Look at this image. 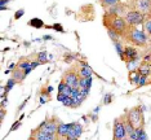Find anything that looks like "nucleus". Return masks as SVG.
I'll return each mask as SVG.
<instances>
[{
    "label": "nucleus",
    "instance_id": "obj_1",
    "mask_svg": "<svg viewBox=\"0 0 151 140\" xmlns=\"http://www.w3.org/2000/svg\"><path fill=\"white\" fill-rule=\"evenodd\" d=\"M125 117L134 128L143 127V112H142V108L141 107L132 108L128 113L125 114Z\"/></svg>",
    "mask_w": 151,
    "mask_h": 140
},
{
    "label": "nucleus",
    "instance_id": "obj_2",
    "mask_svg": "<svg viewBox=\"0 0 151 140\" xmlns=\"http://www.w3.org/2000/svg\"><path fill=\"white\" fill-rule=\"evenodd\" d=\"M128 39L136 46H145L147 42L146 33L138 29H130L128 31Z\"/></svg>",
    "mask_w": 151,
    "mask_h": 140
},
{
    "label": "nucleus",
    "instance_id": "obj_3",
    "mask_svg": "<svg viewBox=\"0 0 151 140\" xmlns=\"http://www.w3.org/2000/svg\"><path fill=\"white\" fill-rule=\"evenodd\" d=\"M127 136L125 118H116L114 122V140H123Z\"/></svg>",
    "mask_w": 151,
    "mask_h": 140
},
{
    "label": "nucleus",
    "instance_id": "obj_4",
    "mask_svg": "<svg viewBox=\"0 0 151 140\" xmlns=\"http://www.w3.org/2000/svg\"><path fill=\"white\" fill-rule=\"evenodd\" d=\"M114 31H116L118 34H127L128 33V22L125 21V18L123 17H114V20L111 21V27Z\"/></svg>",
    "mask_w": 151,
    "mask_h": 140
},
{
    "label": "nucleus",
    "instance_id": "obj_5",
    "mask_svg": "<svg viewBox=\"0 0 151 140\" xmlns=\"http://www.w3.org/2000/svg\"><path fill=\"white\" fill-rule=\"evenodd\" d=\"M145 20V15L141 13L139 11H129L125 15V21L128 22V25L130 26H137L141 25Z\"/></svg>",
    "mask_w": 151,
    "mask_h": 140
},
{
    "label": "nucleus",
    "instance_id": "obj_6",
    "mask_svg": "<svg viewBox=\"0 0 151 140\" xmlns=\"http://www.w3.org/2000/svg\"><path fill=\"white\" fill-rule=\"evenodd\" d=\"M62 81L67 84V86H70L73 88H79V81H80V77H79L75 71L68 70V71L65 73Z\"/></svg>",
    "mask_w": 151,
    "mask_h": 140
},
{
    "label": "nucleus",
    "instance_id": "obj_7",
    "mask_svg": "<svg viewBox=\"0 0 151 140\" xmlns=\"http://www.w3.org/2000/svg\"><path fill=\"white\" fill-rule=\"evenodd\" d=\"M57 134H49V132H45L43 130H34L32 132V138L35 140H57Z\"/></svg>",
    "mask_w": 151,
    "mask_h": 140
},
{
    "label": "nucleus",
    "instance_id": "obj_8",
    "mask_svg": "<svg viewBox=\"0 0 151 140\" xmlns=\"http://www.w3.org/2000/svg\"><path fill=\"white\" fill-rule=\"evenodd\" d=\"M58 125L60 123H57V122H54L53 119H50V121H44L37 128L43 130V131H45V132H49V134H57Z\"/></svg>",
    "mask_w": 151,
    "mask_h": 140
},
{
    "label": "nucleus",
    "instance_id": "obj_9",
    "mask_svg": "<svg viewBox=\"0 0 151 140\" xmlns=\"http://www.w3.org/2000/svg\"><path fill=\"white\" fill-rule=\"evenodd\" d=\"M83 134V126L80 123H76V122H73L71 125V128L67 134V138L71 139V140H75V139H79Z\"/></svg>",
    "mask_w": 151,
    "mask_h": 140
},
{
    "label": "nucleus",
    "instance_id": "obj_10",
    "mask_svg": "<svg viewBox=\"0 0 151 140\" xmlns=\"http://www.w3.org/2000/svg\"><path fill=\"white\" fill-rule=\"evenodd\" d=\"M92 82H93V78L92 77L80 78V81H79V88H80V91L87 95V96L89 95V90H91V87H92Z\"/></svg>",
    "mask_w": 151,
    "mask_h": 140
},
{
    "label": "nucleus",
    "instance_id": "obj_11",
    "mask_svg": "<svg viewBox=\"0 0 151 140\" xmlns=\"http://www.w3.org/2000/svg\"><path fill=\"white\" fill-rule=\"evenodd\" d=\"M137 8L141 13L146 15L151 11V1L150 0H137Z\"/></svg>",
    "mask_w": 151,
    "mask_h": 140
},
{
    "label": "nucleus",
    "instance_id": "obj_12",
    "mask_svg": "<svg viewBox=\"0 0 151 140\" xmlns=\"http://www.w3.org/2000/svg\"><path fill=\"white\" fill-rule=\"evenodd\" d=\"M73 123H60L58 125V130H57V135L58 138H67V134L71 128Z\"/></svg>",
    "mask_w": 151,
    "mask_h": 140
},
{
    "label": "nucleus",
    "instance_id": "obj_13",
    "mask_svg": "<svg viewBox=\"0 0 151 140\" xmlns=\"http://www.w3.org/2000/svg\"><path fill=\"white\" fill-rule=\"evenodd\" d=\"M123 60H125L127 62H129V61H133V60H137V52L134 48H132V47H127L124 49V57H123Z\"/></svg>",
    "mask_w": 151,
    "mask_h": 140
},
{
    "label": "nucleus",
    "instance_id": "obj_14",
    "mask_svg": "<svg viewBox=\"0 0 151 140\" xmlns=\"http://www.w3.org/2000/svg\"><path fill=\"white\" fill-rule=\"evenodd\" d=\"M80 65H81V67H80V70H79V75H80V78H89V77H92V74H93L92 67L88 66V65L84 64V62H81Z\"/></svg>",
    "mask_w": 151,
    "mask_h": 140
},
{
    "label": "nucleus",
    "instance_id": "obj_15",
    "mask_svg": "<svg viewBox=\"0 0 151 140\" xmlns=\"http://www.w3.org/2000/svg\"><path fill=\"white\" fill-rule=\"evenodd\" d=\"M26 78V74H25V70H22V69H18L17 67L16 70H13V79H16V81H23Z\"/></svg>",
    "mask_w": 151,
    "mask_h": 140
},
{
    "label": "nucleus",
    "instance_id": "obj_16",
    "mask_svg": "<svg viewBox=\"0 0 151 140\" xmlns=\"http://www.w3.org/2000/svg\"><path fill=\"white\" fill-rule=\"evenodd\" d=\"M16 79H13V78H11V79H9L8 82H6V86L4 87V94H3V96H5V94H6V92H9V91H11L12 90V88H13V86H14V84H16Z\"/></svg>",
    "mask_w": 151,
    "mask_h": 140
},
{
    "label": "nucleus",
    "instance_id": "obj_17",
    "mask_svg": "<svg viewBox=\"0 0 151 140\" xmlns=\"http://www.w3.org/2000/svg\"><path fill=\"white\" fill-rule=\"evenodd\" d=\"M37 61H39L40 64L48 62V61H49V57H48L47 52H40V53H37Z\"/></svg>",
    "mask_w": 151,
    "mask_h": 140
},
{
    "label": "nucleus",
    "instance_id": "obj_18",
    "mask_svg": "<svg viewBox=\"0 0 151 140\" xmlns=\"http://www.w3.org/2000/svg\"><path fill=\"white\" fill-rule=\"evenodd\" d=\"M114 46H115V48H116V52H118L119 56L123 59V57H124V52H123V46H122V43H120L119 40H118V42H114Z\"/></svg>",
    "mask_w": 151,
    "mask_h": 140
},
{
    "label": "nucleus",
    "instance_id": "obj_19",
    "mask_svg": "<svg viewBox=\"0 0 151 140\" xmlns=\"http://www.w3.org/2000/svg\"><path fill=\"white\" fill-rule=\"evenodd\" d=\"M125 130H127V135H128V136H129V135L132 134V132L136 130L132 125H130V122L128 121V119H127V117H125Z\"/></svg>",
    "mask_w": 151,
    "mask_h": 140
},
{
    "label": "nucleus",
    "instance_id": "obj_20",
    "mask_svg": "<svg viewBox=\"0 0 151 140\" xmlns=\"http://www.w3.org/2000/svg\"><path fill=\"white\" fill-rule=\"evenodd\" d=\"M107 33H109V36L112 39V42H118V40H119V34L116 31H114L112 29H109Z\"/></svg>",
    "mask_w": 151,
    "mask_h": 140
},
{
    "label": "nucleus",
    "instance_id": "obj_21",
    "mask_svg": "<svg viewBox=\"0 0 151 140\" xmlns=\"http://www.w3.org/2000/svg\"><path fill=\"white\" fill-rule=\"evenodd\" d=\"M138 140H147V134L145 132L143 127L138 128Z\"/></svg>",
    "mask_w": 151,
    "mask_h": 140
},
{
    "label": "nucleus",
    "instance_id": "obj_22",
    "mask_svg": "<svg viewBox=\"0 0 151 140\" xmlns=\"http://www.w3.org/2000/svg\"><path fill=\"white\" fill-rule=\"evenodd\" d=\"M119 3V0H102V4L106 7H114Z\"/></svg>",
    "mask_w": 151,
    "mask_h": 140
},
{
    "label": "nucleus",
    "instance_id": "obj_23",
    "mask_svg": "<svg viewBox=\"0 0 151 140\" xmlns=\"http://www.w3.org/2000/svg\"><path fill=\"white\" fill-rule=\"evenodd\" d=\"M30 65H31V61H23V62H19L18 64V69L26 70L27 67H30Z\"/></svg>",
    "mask_w": 151,
    "mask_h": 140
},
{
    "label": "nucleus",
    "instance_id": "obj_24",
    "mask_svg": "<svg viewBox=\"0 0 151 140\" xmlns=\"http://www.w3.org/2000/svg\"><path fill=\"white\" fill-rule=\"evenodd\" d=\"M139 73H132L130 74V82H134V83H138V79H139Z\"/></svg>",
    "mask_w": 151,
    "mask_h": 140
},
{
    "label": "nucleus",
    "instance_id": "obj_25",
    "mask_svg": "<svg viewBox=\"0 0 151 140\" xmlns=\"http://www.w3.org/2000/svg\"><path fill=\"white\" fill-rule=\"evenodd\" d=\"M138 73L141 74V75H147V74L150 73V67H149V66H142V67L139 69Z\"/></svg>",
    "mask_w": 151,
    "mask_h": 140
},
{
    "label": "nucleus",
    "instance_id": "obj_26",
    "mask_svg": "<svg viewBox=\"0 0 151 140\" xmlns=\"http://www.w3.org/2000/svg\"><path fill=\"white\" fill-rule=\"evenodd\" d=\"M30 25H31V26H36V27H42L43 26V22L40 21V20L35 18V20H32V21L30 22Z\"/></svg>",
    "mask_w": 151,
    "mask_h": 140
},
{
    "label": "nucleus",
    "instance_id": "obj_27",
    "mask_svg": "<svg viewBox=\"0 0 151 140\" xmlns=\"http://www.w3.org/2000/svg\"><path fill=\"white\" fill-rule=\"evenodd\" d=\"M68 96L67 95H65V94H61V92H58V95H57V100L58 101H61V102H63L65 100H66Z\"/></svg>",
    "mask_w": 151,
    "mask_h": 140
},
{
    "label": "nucleus",
    "instance_id": "obj_28",
    "mask_svg": "<svg viewBox=\"0 0 151 140\" xmlns=\"http://www.w3.org/2000/svg\"><path fill=\"white\" fill-rule=\"evenodd\" d=\"M145 31L151 34V20H149V21L145 22Z\"/></svg>",
    "mask_w": 151,
    "mask_h": 140
},
{
    "label": "nucleus",
    "instance_id": "obj_29",
    "mask_svg": "<svg viewBox=\"0 0 151 140\" xmlns=\"http://www.w3.org/2000/svg\"><path fill=\"white\" fill-rule=\"evenodd\" d=\"M146 83V75H139V79H138V86H143Z\"/></svg>",
    "mask_w": 151,
    "mask_h": 140
},
{
    "label": "nucleus",
    "instance_id": "obj_30",
    "mask_svg": "<svg viewBox=\"0 0 151 140\" xmlns=\"http://www.w3.org/2000/svg\"><path fill=\"white\" fill-rule=\"evenodd\" d=\"M9 1H11V0H0V8H1V11L6 9V8H5V5L8 4Z\"/></svg>",
    "mask_w": 151,
    "mask_h": 140
},
{
    "label": "nucleus",
    "instance_id": "obj_31",
    "mask_svg": "<svg viewBox=\"0 0 151 140\" xmlns=\"http://www.w3.org/2000/svg\"><path fill=\"white\" fill-rule=\"evenodd\" d=\"M23 13H25V11H23V9H21V11H18V12H16V15H14V18H17V20H18L19 17H22V16H23Z\"/></svg>",
    "mask_w": 151,
    "mask_h": 140
},
{
    "label": "nucleus",
    "instance_id": "obj_32",
    "mask_svg": "<svg viewBox=\"0 0 151 140\" xmlns=\"http://www.w3.org/2000/svg\"><path fill=\"white\" fill-rule=\"evenodd\" d=\"M111 99H112V96H111V95H106V96H105V104H110V102H111Z\"/></svg>",
    "mask_w": 151,
    "mask_h": 140
},
{
    "label": "nucleus",
    "instance_id": "obj_33",
    "mask_svg": "<svg viewBox=\"0 0 151 140\" xmlns=\"http://www.w3.org/2000/svg\"><path fill=\"white\" fill-rule=\"evenodd\" d=\"M18 126H21V122H19V121H17V123H16V125L12 127V131H13V130H16L17 127H18Z\"/></svg>",
    "mask_w": 151,
    "mask_h": 140
},
{
    "label": "nucleus",
    "instance_id": "obj_34",
    "mask_svg": "<svg viewBox=\"0 0 151 140\" xmlns=\"http://www.w3.org/2000/svg\"><path fill=\"white\" fill-rule=\"evenodd\" d=\"M5 104H6V99H5V96H3V100H1V107L4 108V107H5Z\"/></svg>",
    "mask_w": 151,
    "mask_h": 140
},
{
    "label": "nucleus",
    "instance_id": "obj_35",
    "mask_svg": "<svg viewBox=\"0 0 151 140\" xmlns=\"http://www.w3.org/2000/svg\"><path fill=\"white\" fill-rule=\"evenodd\" d=\"M4 115H5V110H1V117H0V121L4 119Z\"/></svg>",
    "mask_w": 151,
    "mask_h": 140
},
{
    "label": "nucleus",
    "instance_id": "obj_36",
    "mask_svg": "<svg viewBox=\"0 0 151 140\" xmlns=\"http://www.w3.org/2000/svg\"><path fill=\"white\" fill-rule=\"evenodd\" d=\"M44 39H45V40H49V39H52V36H48V35H45V36H44Z\"/></svg>",
    "mask_w": 151,
    "mask_h": 140
},
{
    "label": "nucleus",
    "instance_id": "obj_37",
    "mask_svg": "<svg viewBox=\"0 0 151 140\" xmlns=\"http://www.w3.org/2000/svg\"><path fill=\"white\" fill-rule=\"evenodd\" d=\"M61 140H71V139H68V138H60Z\"/></svg>",
    "mask_w": 151,
    "mask_h": 140
},
{
    "label": "nucleus",
    "instance_id": "obj_38",
    "mask_svg": "<svg viewBox=\"0 0 151 140\" xmlns=\"http://www.w3.org/2000/svg\"><path fill=\"white\" fill-rule=\"evenodd\" d=\"M29 140H35V139H34V138H32V136H31V138H30Z\"/></svg>",
    "mask_w": 151,
    "mask_h": 140
},
{
    "label": "nucleus",
    "instance_id": "obj_39",
    "mask_svg": "<svg viewBox=\"0 0 151 140\" xmlns=\"http://www.w3.org/2000/svg\"><path fill=\"white\" fill-rule=\"evenodd\" d=\"M123 140H129V139H128V138H125V139H123Z\"/></svg>",
    "mask_w": 151,
    "mask_h": 140
},
{
    "label": "nucleus",
    "instance_id": "obj_40",
    "mask_svg": "<svg viewBox=\"0 0 151 140\" xmlns=\"http://www.w3.org/2000/svg\"><path fill=\"white\" fill-rule=\"evenodd\" d=\"M57 140H61V139H57Z\"/></svg>",
    "mask_w": 151,
    "mask_h": 140
}]
</instances>
